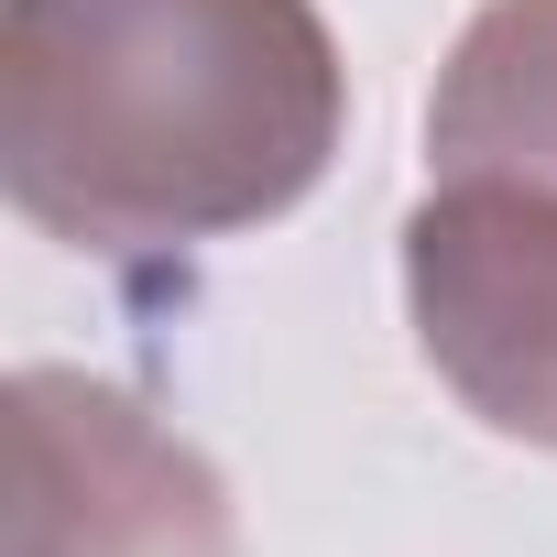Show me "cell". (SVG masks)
<instances>
[{
	"label": "cell",
	"mask_w": 557,
	"mask_h": 557,
	"mask_svg": "<svg viewBox=\"0 0 557 557\" xmlns=\"http://www.w3.org/2000/svg\"><path fill=\"white\" fill-rule=\"evenodd\" d=\"M12 557H240L230 481L121 383L12 372Z\"/></svg>",
	"instance_id": "2"
},
{
	"label": "cell",
	"mask_w": 557,
	"mask_h": 557,
	"mask_svg": "<svg viewBox=\"0 0 557 557\" xmlns=\"http://www.w3.org/2000/svg\"><path fill=\"white\" fill-rule=\"evenodd\" d=\"M405 307L437 383L524 448H557V197L437 175L405 219Z\"/></svg>",
	"instance_id": "3"
},
{
	"label": "cell",
	"mask_w": 557,
	"mask_h": 557,
	"mask_svg": "<svg viewBox=\"0 0 557 557\" xmlns=\"http://www.w3.org/2000/svg\"><path fill=\"white\" fill-rule=\"evenodd\" d=\"M426 175L557 197V0H481L426 99Z\"/></svg>",
	"instance_id": "4"
},
{
	"label": "cell",
	"mask_w": 557,
	"mask_h": 557,
	"mask_svg": "<svg viewBox=\"0 0 557 557\" xmlns=\"http://www.w3.org/2000/svg\"><path fill=\"white\" fill-rule=\"evenodd\" d=\"M350 132L318 0H0V186L99 262L285 219Z\"/></svg>",
	"instance_id": "1"
}]
</instances>
